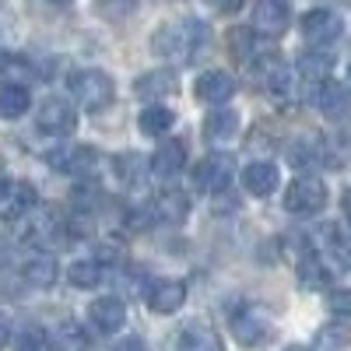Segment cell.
Segmentation results:
<instances>
[{
    "mask_svg": "<svg viewBox=\"0 0 351 351\" xmlns=\"http://www.w3.org/2000/svg\"><path fill=\"white\" fill-rule=\"evenodd\" d=\"M208 39H211L208 25L197 21V18H183V21L162 25L152 39V46H155L158 56H165L172 64H193L197 56L208 49Z\"/></svg>",
    "mask_w": 351,
    "mask_h": 351,
    "instance_id": "cell-1",
    "label": "cell"
},
{
    "mask_svg": "<svg viewBox=\"0 0 351 351\" xmlns=\"http://www.w3.org/2000/svg\"><path fill=\"white\" fill-rule=\"evenodd\" d=\"M281 204H285L288 215L309 218V215H316V211L327 208V186H324V180H316V176H299V180L288 183Z\"/></svg>",
    "mask_w": 351,
    "mask_h": 351,
    "instance_id": "cell-2",
    "label": "cell"
},
{
    "mask_svg": "<svg viewBox=\"0 0 351 351\" xmlns=\"http://www.w3.org/2000/svg\"><path fill=\"white\" fill-rule=\"evenodd\" d=\"M71 92H74V99L84 106V109H92V112H99V109H106L112 99H116V84H112V77L106 74V71H77V74H71Z\"/></svg>",
    "mask_w": 351,
    "mask_h": 351,
    "instance_id": "cell-3",
    "label": "cell"
},
{
    "mask_svg": "<svg viewBox=\"0 0 351 351\" xmlns=\"http://www.w3.org/2000/svg\"><path fill=\"white\" fill-rule=\"evenodd\" d=\"M232 176H236V158L225 155V152H211L208 158L197 165L193 183H197V190H204V193H221V190L232 183Z\"/></svg>",
    "mask_w": 351,
    "mask_h": 351,
    "instance_id": "cell-4",
    "label": "cell"
},
{
    "mask_svg": "<svg viewBox=\"0 0 351 351\" xmlns=\"http://www.w3.org/2000/svg\"><path fill=\"white\" fill-rule=\"evenodd\" d=\"M36 127L46 134V137H67L74 134L77 127V112L64 102V99H46L36 112Z\"/></svg>",
    "mask_w": 351,
    "mask_h": 351,
    "instance_id": "cell-5",
    "label": "cell"
},
{
    "mask_svg": "<svg viewBox=\"0 0 351 351\" xmlns=\"http://www.w3.org/2000/svg\"><path fill=\"white\" fill-rule=\"evenodd\" d=\"M232 334H236V341L243 348H263L274 337V327H271V319H263L260 313L239 309L236 316H232Z\"/></svg>",
    "mask_w": 351,
    "mask_h": 351,
    "instance_id": "cell-6",
    "label": "cell"
},
{
    "mask_svg": "<svg viewBox=\"0 0 351 351\" xmlns=\"http://www.w3.org/2000/svg\"><path fill=\"white\" fill-rule=\"evenodd\" d=\"M46 162H49L56 172H67V176H92L99 155H95L92 148H81V144H64V148L49 152Z\"/></svg>",
    "mask_w": 351,
    "mask_h": 351,
    "instance_id": "cell-7",
    "label": "cell"
},
{
    "mask_svg": "<svg viewBox=\"0 0 351 351\" xmlns=\"http://www.w3.org/2000/svg\"><path fill=\"white\" fill-rule=\"evenodd\" d=\"M169 351H225V344L208 324H197L193 319V324H183L172 334Z\"/></svg>",
    "mask_w": 351,
    "mask_h": 351,
    "instance_id": "cell-8",
    "label": "cell"
},
{
    "mask_svg": "<svg viewBox=\"0 0 351 351\" xmlns=\"http://www.w3.org/2000/svg\"><path fill=\"white\" fill-rule=\"evenodd\" d=\"M341 32H344L341 18H337L334 11H327V8H316V11H309V14L302 18V36H306V43L330 46V43L341 39Z\"/></svg>",
    "mask_w": 351,
    "mask_h": 351,
    "instance_id": "cell-9",
    "label": "cell"
},
{
    "mask_svg": "<svg viewBox=\"0 0 351 351\" xmlns=\"http://www.w3.org/2000/svg\"><path fill=\"white\" fill-rule=\"evenodd\" d=\"M144 302H148L152 313L169 316V313H176V309H183V302H186V285H183V281H172V278H162V281H155L148 291H144Z\"/></svg>",
    "mask_w": 351,
    "mask_h": 351,
    "instance_id": "cell-10",
    "label": "cell"
},
{
    "mask_svg": "<svg viewBox=\"0 0 351 351\" xmlns=\"http://www.w3.org/2000/svg\"><path fill=\"white\" fill-rule=\"evenodd\" d=\"M88 324H92L99 334H120L123 324H127V306L120 299H95L92 306H88Z\"/></svg>",
    "mask_w": 351,
    "mask_h": 351,
    "instance_id": "cell-11",
    "label": "cell"
},
{
    "mask_svg": "<svg viewBox=\"0 0 351 351\" xmlns=\"http://www.w3.org/2000/svg\"><path fill=\"white\" fill-rule=\"evenodd\" d=\"M186 169V144L176 137V141H165V144H158V152L152 155V176L155 180H176Z\"/></svg>",
    "mask_w": 351,
    "mask_h": 351,
    "instance_id": "cell-12",
    "label": "cell"
},
{
    "mask_svg": "<svg viewBox=\"0 0 351 351\" xmlns=\"http://www.w3.org/2000/svg\"><path fill=\"white\" fill-rule=\"evenodd\" d=\"M288 4L281 0H260L256 11H253V32L267 36V39H278L285 28H288Z\"/></svg>",
    "mask_w": 351,
    "mask_h": 351,
    "instance_id": "cell-13",
    "label": "cell"
},
{
    "mask_svg": "<svg viewBox=\"0 0 351 351\" xmlns=\"http://www.w3.org/2000/svg\"><path fill=\"white\" fill-rule=\"evenodd\" d=\"M32 208H36V186L32 183H8L4 197H0V218L21 221Z\"/></svg>",
    "mask_w": 351,
    "mask_h": 351,
    "instance_id": "cell-14",
    "label": "cell"
},
{
    "mask_svg": "<svg viewBox=\"0 0 351 351\" xmlns=\"http://www.w3.org/2000/svg\"><path fill=\"white\" fill-rule=\"evenodd\" d=\"M232 95H236V81H232V74H225V71H204V74L197 77V99H200V102L221 106V102H228Z\"/></svg>",
    "mask_w": 351,
    "mask_h": 351,
    "instance_id": "cell-15",
    "label": "cell"
},
{
    "mask_svg": "<svg viewBox=\"0 0 351 351\" xmlns=\"http://www.w3.org/2000/svg\"><path fill=\"white\" fill-rule=\"evenodd\" d=\"M351 106V95H348V84L344 81H334V77H324L319 81V92H316V109L330 116V120H337V116H344Z\"/></svg>",
    "mask_w": 351,
    "mask_h": 351,
    "instance_id": "cell-16",
    "label": "cell"
},
{
    "mask_svg": "<svg viewBox=\"0 0 351 351\" xmlns=\"http://www.w3.org/2000/svg\"><path fill=\"white\" fill-rule=\"evenodd\" d=\"M186 215H190V200L180 190H165L152 200V218L162 225H183Z\"/></svg>",
    "mask_w": 351,
    "mask_h": 351,
    "instance_id": "cell-17",
    "label": "cell"
},
{
    "mask_svg": "<svg viewBox=\"0 0 351 351\" xmlns=\"http://www.w3.org/2000/svg\"><path fill=\"white\" fill-rule=\"evenodd\" d=\"M176 88H180V81H176V71H148V74H141V77L134 81L137 99H148V102L172 95Z\"/></svg>",
    "mask_w": 351,
    "mask_h": 351,
    "instance_id": "cell-18",
    "label": "cell"
},
{
    "mask_svg": "<svg viewBox=\"0 0 351 351\" xmlns=\"http://www.w3.org/2000/svg\"><path fill=\"white\" fill-rule=\"evenodd\" d=\"M278 183H281V176H278V169H274L271 162H250V165L243 169V186H246L253 197L274 193Z\"/></svg>",
    "mask_w": 351,
    "mask_h": 351,
    "instance_id": "cell-19",
    "label": "cell"
},
{
    "mask_svg": "<svg viewBox=\"0 0 351 351\" xmlns=\"http://www.w3.org/2000/svg\"><path fill=\"white\" fill-rule=\"evenodd\" d=\"M28 106H32V95H28L25 84H18V81L0 84V116L4 120H21L28 112Z\"/></svg>",
    "mask_w": 351,
    "mask_h": 351,
    "instance_id": "cell-20",
    "label": "cell"
},
{
    "mask_svg": "<svg viewBox=\"0 0 351 351\" xmlns=\"http://www.w3.org/2000/svg\"><path fill=\"white\" fill-rule=\"evenodd\" d=\"M236 130H239V112L236 109L218 106V109H211L208 116H204V137L208 141H228Z\"/></svg>",
    "mask_w": 351,
    "mask_h": 351,
    "instance_id": "cell-21",
    "label": "cell"
},
{
    "mask_svg": "<svg viewBox=\"0 0 351 351\" xmlns=\"http://www.w3.org/2000/svg\"><path fill=\"white\" fill-rule=\"evenodd\" d=\"M56 274H60V271H56V260L46 256V253L28 256V260H25V267H21V278L32 285V288H53Z\"/></svg>",
    "mask_w": 351,
    "mask_h": 351,
    "instance_id": "cell-22",
    "label": "cell"
},
{
    "mask_svg": "<svg viewBox=\"0 0 351 351\" xmlns=\"http://www.w3.org/2000/svg\"><path fill=\"white\" fill-rule=\"evenodd\" d=\"M176 123V112L169 106H148L141 116H137V127L141 134H148V137H165Z\"/></svg>",
    "mask_w": 351,
    "mask_h": 351,
    "instance_id": "cell-23",
    "label": "cell"
},
{
    "mask_svg": "<svg viewBox=\"0 0 351 351\" xmlns=\"http://www.w3.org/2000/svg\"><path fill=\"white\" fill-rule=\"evenodd\" d=\"M67 281L74 288H95L106 281V263L102 260H77L67 267Z\"/></svg>",
    "mask_w": 351,
    "mask_h": 351,
    "instance_id": "cell-24",
    "label": "cell"
},
{
    "mask_svg": "<svg viewBox=\"0 0 351 351\" xmlns=\"http://www.w3.org/2000/svg\"><path fill=\"white\" fill-rule=\"evenodd\" d=\"M348 344H351V330L334 319V324H324V327L316 330L313 351H348Z\"/></svg>",
    "mask_w": 351,
    "mask_h": 351,
    "instance_id": "cell-25",
    "label": "cell"
},
{
    "mask_svg": "<svg viewBox=\"0 0 351 351\" xmlns=\"http://www.w3.org/2000/svg\"><path fill=\"white\" fill-rule=\"evenodd\" d=\"M299 281L302 288H324L327 285V267H324V260H319V253H306L299 260Z\"/></svg>",
    "mask_w": 351,
    "mask_h": 351,
    "instance_id": "cell-26",
    "label": "cell"
},
{
    "mask_svg": "<svg viewBox=\"0 0 351 351\" xmlns=\"http://www.w3.org/2000/svg\"><path fill=\"white\" fill-rule=\"evenodd\" d=\"M116 176H120L127 186H137L144 176H148V162H144L141 155H120L116 158Z\"/></svg>",
    "mask_w": 351,
    "mask_h": 351,
    "instance_id": "cell-27",
    "label": "cell"
},
{
    "mask_svg": "<svg viewBox=\"0 0 351 351\" xmlns=\"http://www.w3.org/2000/svg\"><path fill=\"white\" fill-rule=\"evenodd\" d=\"M53 344L60 348V351H84V334H81V327H74V324H64V327H56V334H53Z\"/></svg>",
    "mask_w": 351,
    "mask_h": 351,
    "instance_id": "cell-28",
    "label": "cell"
},
{
    "mask_svg": "<svg viewBox=\"0 0 351 351\" xmlns=\"http://www.w3.org/2000/svg\"><path fill=\"white\" fill-rule=\"evenodd\" d=\"M4 74H8V81H18V84H25L28 77L36 74V67H32V60L28 56H4Z\"/></svg>",
    "mask_w": 351,
    "mask_h": 351,
    "instance_id": "cell-29",
    "label": "cell"
},
{
    "mask_svg": "<svg viewBox=\"0 0 351 351\" xmlns=\"http://www.w3.org/2000/svg\"><path fill=\"white\" fill-rule=\"evenodd\" d=\"M327 71H330V60H327V56H319V60H316V53H306L302 60H299V74H302L306 81H316V77L324 81Z\"/></svg>",
    "mask_w": 351,
    "mask_h": 351,
    "instance_id": "cell-30",
    "label": "cell"
},
{
    "mask_svg": "<svg viewBox=\"0 0 351 351\" xmlns=\"http://www.w3.org/2000/svg\"><path fill=\"white\" fill-rule=\"evenodd\" d=\"M327 309L351 319V288H334L330 295H327Z\"/></svg>",
    "mask_w": 351,
    "mask_h": 351,
    "instance_id": "cell-31",
    "label": "cell"
},
{
    "mask_svg": "<svg viewBox=\"0 0 351 351\" xmlns=\"http://www.w3.org/2000/svg\"><path fill=\"white\" fill-rule=\"evenodd\" d=\"M18 351H49V341H46L39 330H28V334L18 341Z\"/></svg>",
    "mask_w": 351,
    "mask_h": 351,
    "instance_id": "cell-32",
    "label": "cell"
},
{
    "mask_svg": "<svg viewBox=\"0 0 351 351\" xmlns=\"http://www.w3.org/2000/svg\"><path fill=\"white\" fill-rule=\"evenodd\" d=\"M112 351H148V344H144L141 337H120L112 344Z\"/></svg>",
    "mask_w": 351,
    "mask_h": 351,
    "instance_id": "cell-33",
    "label": "cell"
},
{
    "mask_svg": "<svg viewBox=\"0 0 351 351\" xmlns=\"http://www.w3.org/2000/svg\"><path fill=\"white\" fill-rule=\"evenodd\" d=\"M208 4H211L215 11H221V14H232V11H239L246 0H208Z\"/></svg>",
    "mask_w": 351,
    "mask_h": 351,
    "instance_id": "cell-34",
    "label": "cell"
},
{
    "mask_svg": "<svg viewBox=\"0 0 351 351\" xmlns=\"http://www.w3.org/2000/svg\"><path fill=\"white\" fill-rule=\"evenodd\" d=\"M341 211H344V218L351 225V190H344V197H341Z\"/></svg>",
    "mask_w": 351,
    "mask_h": 351,
    "instance_id": "cell-35",
    "label": "cell"
},
{
    "mask_svg": "<svg viewBox=\"0 0 351 351\" xmlns=\"http://www.w3.org/2000/svg\"><path fill=\"white\" fill-rule=\"evenodd\" d=\"M8 260H11V243H8V239H0V267H4Z\"/></svg>",
    "mask_w": 351,
    "mask_h": 351,
    "instance_id": "cell-36",
    "label": "cell"
},
{
    "mask_svg": "<svg viewBox=\"0 0 351 351\" xmlns=\"http://www.w3.org/2000/svg\"><path fill=\"white\" fill-rule=\"evenodd\" d=\"M11 341V330H8V324H4V319H0V348H4Z\"/></svg>",
    "mask_w": 351,
    "mask_h": 351,
    "instance_id": "cell-37",
    "label": "cell"
},
{
    "mask_svg": "<svg viewBox=\"0 0 351 351\" xmlns=\"http://www.w3.org/2000/svg\"><path fill=\"white\" fill-rule=\"evenodd\" d=\"M8 183H11V180H4V176H0V197H4V190H8Z\"/></svg>",
    "mask_w": 351,
    "mask_h": 351,
    "instance_id": "cell-38",
    "label": "cell"
},
{
    "mask_svg": "<svg viewBox=\"0 0 351 351\" xmlns=\"http://www.w3.org/2000/svg\"><path fill=\"white\" fill-rule=\"evenodd\" d=\"M285 351H309V348H302V344H291V348H285Z\"/></svg>",
    "mask_w": 351,
    "mask_h": 351,
    "instance_id": "cell-39",
    "label": "cell"
},
{
    "mask_svg": "<svg viewBox=\"0 0 351 351\" xmlns=\"http://www.w3.org/2000/svg\"><path fill=\"white\" fill-rule=\"evenodd\" d=\"M53 4H71V0H53Z\"/></svg>",
    "mask_w": 351,
    "mask_h": 351,
    "instance_id": "cell-40",
    "label": "cell"
},
{
    "mask_svg": "<svg viewBox=\"0 0 351 351\" xmlns=\"http://www.w3.org/2000/svg\"><path fill=\"white\" fill-rule=\"evenodd\" d=\"M348 81H351V67H348Z\"/></svg>",
    "mask_w": 351,
    "mask_h": 351,
    "instance_id": "cell-41",
    "label": "cell"
},
{
    "mask_svg": "<svg viewBox=\"0 0 351 351\" xmlns=\"http://www.w3.org/2000/svg\"><path fill=\"white\" fill-rule=\"evenodd\" d=\"M0 56H4V46H0Z\"/></svg>",
    "mask_w": 351,
    "mask_h": 351,
    "instance_id": "cell-42",
    "label": "cell"
},
{
    "mask_svg": "<svg viewBox=\"0 0 351 351\" xmlns=\"http://www.w3.org/2000/svg\"><path fill=\"white\" fill-rule=\"evenodd\" d=\"M344 4H351V0H344Z\"/></svg>",
    "mask_w": 351,
    "mask_h": 351,
    "instance_id": "cell-43",
    "label": "cell"
}]
</instances>
